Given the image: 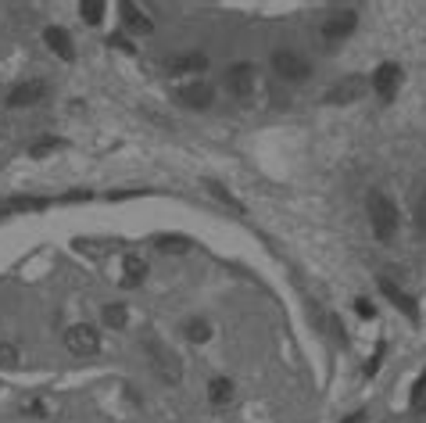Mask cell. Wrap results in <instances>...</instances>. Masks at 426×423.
<instances>
[{
  "mask_svg": "<svg viewBox=\"0 0 426 423\" xmlns=\"http://www.w3.org/2000/svg\"><path fill=\"white\" fill-rule=\"evenodd\" d=\"M369 223H372V233H377V241H394V233H398V208H394V201L384 194V190H372L369 194Z\"/></svg>",
  "mask_w": 426,
  "mask_h": 423,
  "instance_id": "1",
  "label": "cell"
},
{
  "mask_svg": "<svg viewBox=\"0 0 426 423\" xmlns=\"http://www.w3.org/2000/svg\"><path fill=\"white\" fill-rule=\"evenodd\" d=\"M140 344H143V352H147L150 369H154L158 377H162V384H179V381H183V366H179V359H176L162 341H158L154 334H147Z\"/></svg>",
  "mask_w": 426,
  "mask_h": 423,
  "instance_id": "2",
  "label": "cell"
},
{
  "mask_svg": "<svg viewBox=\"0 0 426 423\" xmlns=\"http://www.w3.org/2000/svg\"><path fill=\"white\" fill-rule=\"evenodd\" d=\"M273 69H276V76L287 79V83H301V79L312 76L308 58L297 54V50H276V54H273Z\"/></svg>",
  "mask_w": 426,
  "mask_h": 423,
  "instance_id": "3",
  "label": "cell"
},
{
  "mask_svg": "<svg viewBox=\"0 0 426 423\" xmlns=\"http://www.w3.org/2000/svg\"><path fill=\"white\" fill-rule=\"evenodd\" d=\"M65 348H69L72 355H97V352H100V337H97L93 327L76 323V327L65 330Z\"/></svg>",
  "mask_w": 426,
  "mask_h": 423,
  "instance_id": "4",
  "label": "cell"
},
{
  "mask_svg": "<svg viewBox=\"0 0 426 423\" xmlns=\"http://www.w3.org/2000/svg\"><path fill=\"white\" fill-rule=\"evenodd\" d=\"M398 86H401V65L384 62L377 72H372V90H377L384 100H391V97L398 93Z\"/></svg>",
  "mask_w": 426,
  "mask_h": 423,
  "instance_id": "5",
  "label": "cell"
},
{
  "mask_svg": "<svg viewBox=\"0 0 426 423\" xmlns=\"http://www.w3.org/2000/svg\"><path fill=\"white\" fill-rule=\"evenodd\" d=\"M254 65L251 62H237L230 72H226V86H230V93L233 97H247L251 90H254Z\"/></svg>",
  "mask_w": 426,
  "mask_h": 423,
  "instance_id": "6",
  "label": "cell"
},
{
  "mask_svg": "<svg viewBox=\"0 0 426 423\" xmlns=\"http://www.w3.org/2000/svg\"><path fill=\"white\" fill-rule=\"evenodd\" d=\"M355 25H358V15L355 11H333L326 22H323V33L326 40H344V36H351L355 33Z\"/></svg>",
  "mask_w": 426,
  "mask_h": 423,
  "instance_id": "7",
  "label": "cell"
},
{
  "mask_svg": "<svg viewBox=\"0 0 426 423\" xmlns=\"http://www.w3.org/2000/svg\"><path fill=\"white\" fill-rule=\"evenodd\" d=\"M176 100L183 104V108L201 112V108H208V104L215 100V93H211V86H204V83H190V86H179V90H176Z\"/></svg>",
  "mask_w": 426,
  "mask_h": 423,
  "instance_id": "8",
  "label": "cell"
},
{
  "mask_svg": "<svg viewBox=\"0 0 426 423\" xmlns=\"http://www.w3.org/2000/svg\"><path fill=\"white\" fill-rule=\"evenodd\" d=\"M43 93H47V83H40V79H32V83H18V86L8 93V108H29V104L43 100Z\"/></svg>",
  "mask_w": 426,
  "mask_h": 423,
  "instance_id": "9",
  "label": "cell"
},
{
  "mask_svg": "<svg viewBox=\"0 0 426 423\" xmlns=\"http://www.w3.org/2000/svg\"><path fill=\"white\" fill-rule=\"evenodd\" d=\"M380 291H384V294L391 298V305H394V308H401V312L408 315V320H412V323L419 320V308H415V301H412V298H408V294H405V291H401V287H398L394 280H387V277H380Z\"/></svg>",
  "mask_w": 426,
  "mask_h": 423,
  "instance_id": "10",
  "label": "cell"
},
{
  "mask_svg": "<svg viewBox=\"0 0 426 423\" xmlns=\"http://www.w3.org/2000/svg\"><path fill=\"white\" fill-rule=\"evenodd\" d=\"M43 36H47V47L54 50V54H58L61 62H72V58H76V47H72V36H69L65 29H58V25H50V29H47Z\"/></svg>",
  "mask_w": 426,
  "mask_h": 423,
  "instance_id": "11",
  "label": "cell"
},
{
  "mask_svg": "<svg viewBox=\"0 0 426 423\" xmlns=\"http://www.w3.org/2000/svg\"><path fill=\"white\" fill-rule=\"evenodd\" d=\"M119 8H122V18H126V25H129L136 36H147V33L154 29V25H150V18H147L143 11H136V4H129V0H122Z\"/></svg>",
  "mask_w": 426,
  "mask_h": 423,
  "instance_id": "12",
  "label": "cell"
},
{
  "mask_svg": "<svg viewBox=\"0 0 426 423\" xmlns=\"http://www.w3.org/2000/svg\"><path fill=\"white\" fill-rule=\"evenodd\" d=\"M169 69H172V72H204V69H208V58L201 54V50H194V54H179V58H172Z\"/></svg>",
  "mask_w": 426,
  "mask_h": 423,
  "instance_id": "13",
  "label": "cell"
},
{
  "mask_svg": "<svg viewBox=\"0 0 426 423\" xmlns=\"http://www.w3.org/2000/svg\"><path fill=\"white\" fill-rule=\"evenodd\" d=\"M362 86H365V83H362L358 76H351L348 83H341V86H333V90L326 93V100H330V104H341V100H355Z\"/></svg>",
  "mask_w": 426,
  "mask_h": 423,
  "instance_id": "14",
  "label": "cell"
},
{
  "mask_svg": "<svg viewBox=\"0 0 426 423\" xmlns=\"http://www.w3.org/2000/svg\"><path fill=\"white\" fill-rule=\"evenodd\" d=\"M230 398H233V384L226 377H215V381L208 384V402L211 405H226Z\"/></svg>",
  "mask_w": 426,
  "mask_h": 423,
  "instance_id": "15",
  "label": "cell"
},
{
  "mask_svg": "<svg viewBox=\"0 0 426 423\" xmlns=\"http://www.w3.org/2000/svg\"><path fill=\"white\" fill-rule=\"evenodd\" d=\"M147 277V266H143V262L140 258H126V270H122V284L126 287H136L140 280Z\"/></svg>",
  "mask_w": 426,
  "mask_h": 423,
  "instance_id": "16",
  "label": "cell"
},
{
  "mask_svg": "<svg viewBox=\"0 0 426 423\" xmlns=\"http://www.w3.org/2000/svg\"><path fill=\"white\" fill-rule=\"evenodd\" d=\"M194 244L187 241V237H158V251H165V255H183V251H190Z\"/></svg>",
  "mask_w": 426,
  "mask_h": 423,
  "instance_id": "17",
  "label": "cell"
},
{
  "mask_svg": "<svg viewBox=\"0 0 426 423\" xmlns=\"http://www.w3.org/2000/svg\"><path fill=\"white\" fill-rule=\"evenodd\" d=\"M126 320H129L126 305H104V323H108V327L122 330V327H126Z\"/></svg>",
  "mask_w": 426,
  "mask_h": 423,
  "instance_id": "18",
  "label": "cell"
},
{
  "mask_svg": "<svg viewBox=\"0 0 426 423\" xmlns=\"http://www.w3.org/2000/svg\"><path fill=\"white\" fill-rule=\"evenodd\" d=\"M83 22H90V25H100V18H104V8H108V4H104V0H83Z\"/></svg>",
  "mask_w": 426,
  "mask_h": 423,
  "instance_id": "19",
  "label": "cell"
},
{
  "mask_svg": "<svg viewBox=\"0 0 426 423\" xmlns=\"http://www.w3.org/2000/svg\"><path fill=\"white\" fill-rule=\"evenodd\" d=\"M0 366H4V369H18V366H22L18 348H15V344H8V341H0Z\"/></svg>",
  "mask_w": 426,
  "mask_h": 423,
  "instance_id": "20",
  "label": "cell"
},
{
  "mask_svg": "<svg viewBox=\"0 0 426 423\" xmlns=\"http://www.w3.org/2000/svg\"><path fill=\"white\" fill-rule=\"evenodd\" d=\"M187 337H190L194 344H204V341L211 337V327H208L204 320H190V323H187Z\"/></svg>",
  "mask_w": 426,
  "mask_h": 423,
  "instance_id": "21",
  "label": "cell"
},
{
  "mask_svg": "<svg viewBox=\"0 0 426 423\" xmlns=\"http://www.w3.org/2000/svg\"><path fill=\"white\" fill-rule=\"evenodd\" d=\"M415 230H419V237H426V187L415 201Z\"/></svg>",
  "mask_w": 426,
  "mask_h": 423,
  "instance_id": "22",
  "label": "cell"
},
{
  "mask_svg": "<svg viewBox=\"0 0 426 423\" xmlns=\"http://www.w3.org/2000/svg\"><path fill=\"white\" fill-rule=\"evenodd\" d=\"M208 190H211V194H215V197H223V201H226V204H230V208H237V212H240V204H237V201H233V197H230V190H223V187H219V183H208Z\"/></svg>",
  "mask_w": 426,
  "mask_h": 423,
  "instance_id": "23",
  "label": "cell"
},
{
  "mask_svg": "<svg viewBox=\"0 0 426 423\" xmlns=\"http://www.w3.org/2000/svg\"><path fill=\"white\" fill-rule=\"evenodd\" d=\"M54 147H58V140H40V144L32 147V154L40 158V154H47V151H54Z\"/></svg>",
  "mask_w": 426,
  "mask_h": 423,
  "instance_id": "24",
  "label": "cell"
},
{
  "mask_svg": "<svg viewBox=\"0 0 426 423\" xmlns=\"http://www.w3.org/2000/svg\"><path fill=\"white\" fill-rule=\"evenodd\" d=\"M355 312L362 315V320H369V315H372V305H369V301L362 298V301H355Z\"/></svg>",
  "mask_w": 426,
  "mask_h": 423,
  "instance_id": "25",
  "label": "cell"
},
{
  "mask_svg": "<svg viewBox=\"0 0 426 423\" xmlns=\"http://www.w3.org/2000/svg\"><path fill=\"white\" fill-rule=\"evenodd\" d=\"M25 412H32V416H47V405H43V402L36 398V402H32V405H29Z\"/></svg>",
  "mask_w": 426,
  "mask_h": 423,
  "instance_id": "26",
  "label": "cell"
},
{
  "mask_svg": "<svg viewBox=\"0 0 426 423\" xmlns=\"http://www.w3.org/2000/svg\"><path fill=\"white\" fill-rule=\"evenodd\" d=\"M362 419H365V416H362V412H355V416H351V419H344V423H362Z\"/></svg>",
  "mask_w": 426,
  "mask_h": 423,
  "instance_id": "27",
  "label": "cell"
},
{
  "mask_svg": "<svg viewBox=\"0 0 426 423\" xmlns=\"http://www.w3.org/2000/svg\"><path fill=\"white\" fill-rule=\"evenodd\" d=\"M422 412H426V402H422Z\"/></svg>",
  "mask_w": 426,
  "mask_h": 423,
  "instance_id": "28",
  "label": "cell"
}]
</instances>
